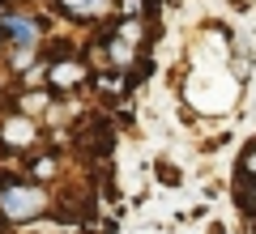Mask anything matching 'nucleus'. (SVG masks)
I'll list each match as a JSON object with an SVG mask.
<instances>
[{"instance_id": "obj_7", "label": "nucleus", "mask_w": 256, "mask_h": 234, "mask_svg": "<svg viewBox=\"0 0 256 234\" xmlns=\"http://www.w3.org/2000/svg\"><path fill=\"white\" fill-rule=\"evenodd\" d=\"M47 107H52V90H47V85H30V90H22L18 102H13V111H18V115H30V119H38Z\"/></svg>"}, {"instance_id": "obj_6", "label": "nucleus", "mask_w": 256, "mask_h": 234, "mask_svg": "<svg viewBox=\"0 0 256 234\" xmlns=\"http://www.w3.org/2000/svg\"><path fill=\"white\" fill-rule=\"evenodd\" d=\"M26 175H30V183H56L60 179V153L56 149H47V153H30V162H26Z\"/></svg>"}, {"instance_id": "obj_9", "label": "nucleus", "mask_w": 256, "mask_h": 234, "mask_svg": "<svg viewBox=\"0 0 256 234\" xmlns=\"http://www.w3.org/2000/svg\"><path fill=\"white\" fill-rule=\"evenodd\" d=\"M239 179H248V183L256 179V141L248 145L244 153H239Z\"/></svg>"}, {"instance_id": "obj_4", "label": "nucleus", "mask_w": 256, "mask_h": 234, "mask_svg": "<svg viewBox=\"0 0 256 234\" xmlns=\"http://www.w3.org/2000/svg\"><path fill=\"white\" fill-rule=\"evenodd\" d=\"M34 145H38V119L18 115V111L0 119V149L4 153H30Z\"/></svg>"}, {"instance_id": "obj_3", "label": "nucleus", "mask_w": 256, "mask_h": 234, "mask_svg": "<svg viewBox=\"0 0 256 234\" xmlns=\"http://www.w3.org/2000/svg\"><path fill=\"white\" fill-rule=\"evenodd\" d=\"M90 77H94V68L82 55H56V60H47L43 85L56 98V94H73V90H82V85H90Z\"/></svg>"}, {"instance_id": "obj_2", "label": "nucleus", "mask_w": 256, "mask_h": 234, "mask_svg": "<svg viewBox=\"0 0 256 234\" xmlns=\"http://www.w3.org/2000/svg\"><path fill=\"white\" fill-rule=\"evenodd\" d=\"M0 43H4V51H43L47 17H38L34 9L13 4V9L0 17Z\"/></svg>"}, {"instance_id": "obj_10", "label": "nucleus", "mask_w": 256, "mask_h": 234, "mask_svg": "<svg viewBox=\"0 0 256 234\" xmlns=\"http://www.w3.org/2000/svg\"><path fill=\"white\" fill-rule=\"evenodd\" d=\"M158 171H162V175H158V179H162V183H180V175H175L171 166H158Z\"/></svg>"}, {"instance_id": "obj_5", "label": "nucleus", "mask_w": 256, "mask_h": 234, "mask_svg": "<svg viewBox=\"0 0 256 234\" xmlns=\"http://www.w3.org/2000/svg\"><path fill=\"white\" fill-rule=\"evenodd\" d=\"M56 9L68 21H82V26H94V21L116 17V0H56Z\"/></svg>"}, {"instance_id": "obj_1", "label": "nucleus", "mask_w": 256, "mask_h": 234, "mask_svg": "<svg viewBox=\"0 0 256 234\" xmlns=\"http://www.w3.org/2000/svg\"><path fill=\"white\" fill-rule=\"evenodd\" d=\"M52 192L43 183L18 179V175H4L0 179V226H26L38 222L43 213H52Z\"/></svg>"}, {"instance_id": "obj_8", "label": "nucleus", "mask_w": 256, "mask_h": 234, "mask_svg": "<svg viewBox=\"0 0 256 234\" xmlns=\"http://www.w3.org/2000/svg\"><path fill=\"white\" fill-rule=\"evenodd\" d=\"M235 196H239V205H244V213H252V217H256V179H252V183H248V179H239Z\"/></svg>"}]
</instances>
